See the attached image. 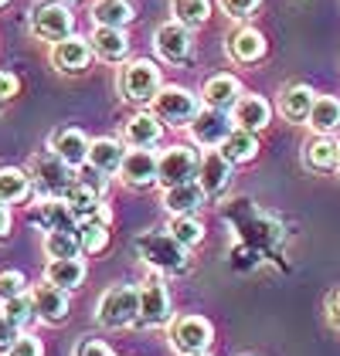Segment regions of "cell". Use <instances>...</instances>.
Here are the masks:
<instances>
[{"label":"cell","mask_w":340,"mask_h":356,"mask_svg":"<svg viewBox=\"0 0 340 356\" xmlns=\"http://www.w3.org/2000/svg\"><path fill=\"white\" fill-rule=\"evenodd\" d=\"M17 336H21V326L10 323V319L0 312V356H7V350L17 343Z\"/></svg>","instance_id":"cell-40"},{"label":"cell","mask_w":340,"mask_h":356,"mask_svg":"<svg viewBox=\"0 0 340 356\" xmlns=\"http://www.w3.org/2000/svg\"><path fill=\"white\" fill-rule=\"evenodd\" d=\"M303 160L313 170H337V143L330 136H316L313 143H307Z\"/></svg>","instance_id":"cell-31"},{"label":"cell","mask_w":340,"mask_h":356,"mask_svg":"<svg viewBox=\"0 0 340 356\" xmlns=\"http://www.w3.org/2000/svg\"><path fill=\"white\" fill-rule=\"evenodd\" d=\"M31 31L41 38V41H65V38H72V31H75V17H72V10L61 3V0H48V3H38L34 7V14H31Z\"/></svg>","instance_id":"cell-4"},{"label":"cell","mask_w":340,"mask_h":356,"mask_svg":"<svg viewBox=\"0 0 340 356\" xmlns=\"http://www.w3.org/2000/svg\"><path fill=\"white\" fill-rule=\"evenodd\" d=\"M17 92H21L17 75H14V72H7V68H0V102H10Z\"/></svg>","instance_id":"cell-42"},{"label":"cell","mask_w":340,"mask_h":356,"mask_svg":"<svg viewBox=\"0 0 340 356\" xmlns=\"http://www.w3.org/2000/svg\"><path fill=\"white\" fill-rule=\"evenodd\" d=\"M126 143L133 146V149H150V146H157L160 136H164V122L153 115V112H140V115H133L130 122H126Z\"/></svg>","instance_id":"cell-22"},{"label":"cell","mask_w":340,"mask_h":356,"mask_svg":"<svg viewBox=\"0 0 340 356\" xmlns=\"http://www.w3.org/2000/svg\"><path fill=\"white\" fill-rule=\"evenodd\" d=\"M313 102H316L313 88H307V85H289L283 92V99H279V112H283L289 122H307Z\"/></svg>","instance_id":"cell-26"},{"label":"cell","mask_w":340,"mask_h":356,"mask_svg":"<svg viewBox=\"0 0 340 356\" xmlns=\"http://www.w3.org/2000/svg\"><path fill=\"white\" fill-rule=\"evenodd\" d=\"M228 55L235 58L238 65H252V61H258V58L265 55V38L255 28L235 31L231 41H228Z\"/></svg>","instance_id":"cell-23"},{"label":"cell","mask_w":340,"mask_h":356,"mask_svg":"<svg viewBox=\"0 0 340 356\" xmlns=\"http://www.w3.org/2000/svg\"><path fill=\"white\" fill-rule=\"evenodd\" d=\"M7 356H45V350H41V339H34V336H17V343L7 350Z\"/></svg>","instance_id":"cell-41"},{"label":"cell","mask_w":340,"mask_h":356,"mask_svg":"<svg viewBox=\"0 0 340 356\" xmlns=\"http://www.w3.org/2000/svg\"><path fill=\"white\" fill-rule=\"evenodd\" d=\"M167 231L184 248H194V245H201V241H204V224H201L194 214H173Z\"/></svg>","instance_id":"cell-33"},{"label":"cell","mask_w":340,"mask_h":356,"mask_svg":"<svg viewBox=\"0 0 340 356\" xmlns=\"http://www.w3.org/2000/svg\"><path fill=\"white\" fill-rule=\"evenodd\" d=\"M157 170H160V156H153L150 149H130L123 156V166H119V180L126 187L146 191V187L157 184Z\"/></svg>","instance_id":"cell-11"},{"label":"cell","mask_w":340,"mask_h":356,"mask_svg":"<svg viewBox=\"0 0 340 356\" xmlns=\"http://www.w3.org/2000/svg\"><path fill=\"white\" fill-rule=\"evenodd\" d=\"M337 170H340V143H337Z\"/></svg>","instance_id":"cell-46"},{"label":"cell","mask_w":340,"mask_h":356,"mask_svg":"<svg viewBox=\"0 0 340 356\" xmlns=\"http://www.w3.org/2000/svg\"><path fill=\"white\" fill-rule=\"evenodd\" d=\"M88 58H92L88 38L72 34V38H65V41L52 44V61H55L58 72H82L85 65H88Z\"/></svg>","instance_id":"cell-17"},{"label":"cell","mask_w":340,"mask_h":356,"mask_svg":"<svg viewBox=\"0 0 340 356\" xmlns=\"http://www.w3.org/2000/svg\"><path fill=\"white\" fill-rule=\"evenodd\" d=\"M88 44H92V51L102 58V61H123L126 51H130V38H126V31L123 28H102V24H95L92 38H88Z\"/></svg>","instance_id":"cell-21"},{"label":"cell","mask_w":340,"mask_h":356,"mask_svg":"<svg viewBox=\"0 0 340 356\" xmlns=\"http://www.w3.org/2000/svg\"><path fill=\"white\" fill-rule=\"evenodd\" d=\"M211 17V0H173V21L184 28H201Z\"/></svg>","instance_id":"cell-32"},{"label":"cell","mask_w":340,"mask_h":356,"mask_svg":"<svg viewBox=\"0 0 340 356\" xmlns=\"http://www.w3.org/2000/svg\"><path fill=\"white\" fill-rule=\"evenodd\" d=\"M34 309H38V316L45 319V323H65L68 319V296H65V289H58L52 282H45V285H38L34 289Z\"/></svg>","instance_id":"cell-18"},{"label":"cell","mask_w":340,"mask_h":356,"mask_svg":"<svg viewBox=\"0 0 340 356\" xmlns=\"http://www.w3.org/2000/svg\"><path fill=\"white\" fill-rule=\"evenodd\" d=\"M137 251L146 265L153 268H164V272H180L187 265V248L180 245L173 234H164V231H150L137 241Z\"/></svg>","instance_id":"cell-2"},{"label":"cell","mask_w":340,"mask_h":356,"mask_svg":"<svg viewBox=\"0 0 340 356\" xmlns=\"http://www.w3.org/2000/svg\"><path fill=\"white\" fill-rule=\"evenodd\" d=\"M231 119H235L238 129L262 133V129L269 126V119H272V106H269L262 95H245V92H242V99L231 106Z\"/></svg>","instance_id":"cell-16"},{"label":"cell","mask_w":340,"mask_h":356,"mask_svg":"<svg viewBox=\"0 0 340 356\" xmlns=\"http://www.w3.org/2000/svg\"><path fill=\"white\" fill-rule=\"evenodd\" d=\"M204 200H208V193L201 191L198 180L177 184V187L164 191V211L167 214H198L201 207H204Z\"/></svg>","instance_id":"cell-19"},{"label":"cell","mask_w":340,"mask_h":356,"mask_svg":"<svg viewBox=\"0 0 340 356\" xmlns=\"http://www.w3.org/2000/svg\"><path fill=\"white\" fill-rule=\"evenodd\" d=\"M222 153H225L231 163H249V160H255V153H258V139H255V133H249V129H231V136L218 146Z\"/></svg>","instance_id":"cell-30"},{"label":"cell","mask_w":340,"mask_h":356,"mask_svg":"<svg viewBox=\"0 0 340 356\" xmlns=\"http://www.w3.org/2000/svg\"><path fill=\"white\" fill-rule=\"evenodd\" d=\"M99 326L106 329H126L133 323H140V289L133 285H113L95 309Z\"/></svg>","instance_id":"cell-1"},{"label":"cell","mask_w":340,"mask_h":356,"mask_svg":"<svg viewBox=\"0 0 340 356\" xmlns=\"http://www.w3.org/2000/svg\"><path fill=\"white\" fill-rule=\"evenodd\" d=\"M3 3H7V0H0V7H3Z\"/></svg>","instance_id":"cell-47"},{"label":"cell","mask_w":340,"mask_h":356,"mask_svg":"<svg viewBox=\"0 0 340 356\" xmlns=\"http://www.w3.org/2000/svg\"><path fill=\"white\" fill-rule=\"evenodd\" d=\"M82 241L72 231H48L45 234V254L48 258H79Z\"/></svg>","instance_id":"cell-34"},{"label":"cell","mask_w":340,"mask_h":356,"mask_svg":"<svg viewBox=\"0 0 340 356\" xmlns=\"http://www.w3.org/2000/svg\"><path fill=\"white\" fill-rule=\"evenodd\" d=\"M198 356H204V353H198Z\"/></svg>","instance_id":"cell-49"},{"label":"cell","mask_w":340,"mask_h":356,"mask_svg":"<svg viewBox=\"0 0 340 356\" xmlns=\"http://www.w3.org/2000/svg\"><path fill=\"white\" fill-rule=\"evenodd\" d=\"M140 323L143 326L170 323V292L160 278H150L140 285Z\"/></svg>","instance_id":"cell-12"},{"label":"cell","mask_w":340,"mask_h":356,"mask_svg":"<svg viewBox=\"0 0 340 356\" xmlns=\"http://www.w3.org/2000/svg\"><path fill=\"white\" fill-rule=\"evenodd\" d=\"M79 241H82L85 254H99V251H106V245H109V231H106L102 220H82L79 224Z\"/></svg>","instance_id":"cell-35"},{"label":"cell","mask_w":340,"mask_h":356,"mask_svg":"<svg viewBox=\"0 0 340 356\" xmlns=\"http://www.w3.org/2000/svg\"><path fill=\"white\" fill-rule=\"evenodd\" d=\"M0 312L10 319V323H17V326H28L31 319L38 316V309H34V296H17V299H7L0 302Z\"/></svg>","instance_id":"cell-36"},{"label":"cell","mask_w":340,"mask_h":356,"mask_svg":"<svg viewBox=\"0 0 340 356\" xmlns=\"http://www.w3.org/2000/svg\"><path fill=\"white\" fill-rule=\"evenodd\" d=\"M31 180L48 193V197H65V191L75 184L72 180V166L65 163L58 153H38L31 156Z\"/></svg>","instance_id":"cell-6"},{"label":"cell","mask_w":340,"mask_h":356,"mask_svg":"<svg viewBox=\"0 0 340 356\" xmlns=\"http://www.w3.org/2000/svg\"><path fill=\"white\" fill-rule=\"evenodd\" d=\"M198 153L187 149V146H170L160 153V170H157V184L167 187H177V184H191L198 177Z\"/></svg>","instance_id":"cell-9"},{"label":"cell","mask_w":340,"mask_h":356,"mask_svg":"<svg viewBox=\"0 0 340 356\" xmlns=\"http://www.w3.org/2000/svg\"><path fill=\"white\" fill-rule=\"evenodd\" d=\"M153 48L157 55L170 61V65H180L184 58L191 55V28H184L180 21H167L160 24L157 34H153Z\"/></svg>","instance_id":"cell-13"},{"label":"cell","mask_w":340,"mask_h":356,"mask_svg":"<svg viewBox=\"0 0 340 356\" xmlns=\"http://www.w3.org/2000/svg\"><path fill=\"white\" fill-rule=\"evenodd\" d=\"M119 88L130 102H153V95L164 88L160 85V68L146 58H133L126 68H123V79H119Z\"/></svg>","instance_id":"cell-5"},{"label":"cell","mask_w":340,"mask_h":356,"mask_svg":"<svg viewBox=\"0 0 340 356\" xmlns=\"http://www.w3.org/2000/svg\"><path fill=\"white\" fill-rule=\"evenodd\" d=\"M31 220H34L45 234H48V231H72V234H79V224H82L65 197H48L45 204H38V207L31 211Z\"/></svg>","instance_id":"cell-10"},{"label":"cell","mask_w":340,"mask_h":356,"mask_svg":"<svg viewBox=\"0 0 340 356\" xmlns=\"http://www.w3.org/2000/svg\"><path fill=\"white\" fill-rule=\"evenodd\" d=\"M198 99L194 92L180 88V85H164L157 95H153V115L167 126H187L194 115H198Z\"/></svg>","instance_id":"cell-3"},{"label":"cell","mask_w":340,"mask_h":356,"mask_svg":"<svg viewBox=\"0 0 340 356\" xmlns=\"http://www.w3.org/2000/svg\"><path fill=\"white\" fill-rule=\"evenodd\" d=\"M28 292V278L21 272H0V302L17 299Z\"/></svg>","instance_id":"cell-37"},{"label":"cell","mask_w":340,"mask_h":356,"mask_svg":"<svg viewBox=\"0 0 340 356\" xmlns=\"http://www.w3.org/2000/svg\"><path fill=\"white\" fill-rule=\"evenodd\" d=\"M231 129H235V119H231V112L225 109H201L191 122H187V133L191 139L204 146V149H218L228 136H231Z\"/></svg>","instance_id":"cell-7"},{"label":"cell","mask_w":340,"mask_h":356,"mask_svg":"<svg viewBox=\"0 0 340 356\" xmlns=\"http://www.w3.org/2000/svg\"><path fill=\"white\" fill-rule=\"evenodd\" d=\"M307 126H310L313 133H320V136H330L334 129H340V99H334V95H316Z\"/></svg>","instance_id":"cell-24"},{"label":"cell","mask_w":340,"mask_h":356,"mask_svg":"<svg viewBox=\"0 0 340 356\" xmlns=\"http://www.w3.org/2000/svg\"><path fill=\"white\" fill-rule=\"evenodd\" d=\"M7 231H10V211H7V204L0 200V238H7Z\"/></svg>","instance_id":"cell-44"},{"label":"cell","mask_w":340,"mask_h":356,"mask_svg":"<svg viewBox=\"0 0 340 356\" xmlns=\"http://www.w3.org/2000/svg\"><path fill=\"white\" fill-rule=\"evenodd\" d=\"M211 339H215V329H211V323L204 316H180L173 323V329H170V343H173V350L180 356L208 353Z\"/></svg>","instance_id":"cell-8"},{"label":"cell","mask_w":340,"mask_h":356,"mask_svg":"<svg viewBox=\"0 0 340 356\" xmlns=\"http://www.w3.org/2000/svg\"><path fill=\"white\" fill-rule=\"evenodd\" d=\"M201 99H204V106H211V109H231L238 99H242V85L235 75H211L204 88H201Z\"/></svg>","instance_id":"cell-20"},{"label":"cell","mask_w":340,"mask_h":356,"mask_svg":"<svg viewBox=\"0 0 340 356\" xmlns=\"http://www.w3.org/2000/svg\"><path fill=\"white\" fill-rule=\"evenodd\" d=\"M61 3H72V0H61Z\"/></svg>","instance_id":"cell-48"},{"label":"cell","mask_w":340,"mask_h":356,"mask_svg":"<svg viewBox=\"0 0 340 356\" xmlns=\"http://www.w3.org/2000/svg\"><path fill=\"white\" fill-rule=\"evenodd\" d=\"M327 309H330V319H334V323L340 326V289L334 292V296H330V302H327Z\"/></svg>","instance_id":"cell-45"},{"label":"cell","mask_w":340,"mask_h":356,"mask_svg":"<svg viewBox=\"0 0 340 356\" xmlns=\"http://www.w3.org/2000/svg\"><path fill=\"white\" fill-rule=\"evenodd\" d=\"M92 21L102 28H126L133 21L130 0H92Z\"/></svg>","instance_id":"cell-27"},{"label":"cell","mask_w":340,"mask_h":356,"mask_svg":"<svg viewBox=\"0 0 340 356\" xmlns=\"http://www.w3.org/2000/svg\"><path fill=\"white\" fill-rule=\"evenodd\" d=\"M88 146L92 143H88V136H85L82 129H55L52 143H48V149L58 153L72 170H82L88 163Z\"/></svg>","instance_id":"cell-15"},{"label":"cell","mask_w":340,"mask_h":356,"mask_svg":"<svg viewBox=\"0 0 340 356\" xmlns=\"http://www.w3.org/2000/svg\"><path fill=\"white\" fill-rule=\"evenodd\" d=\"M45 282H52L58 289H79L85 282V265L79 258H52L48 268H45Z\"/></svg>","instance_id":"cell-25"},{"label":"cell","mask_w":340,"mask_h":356,"mask_svg":"<svg viewBox=\"0 0 340 356\" xmlns=\"http://www.w3.org/2000/svg\"><path fill=\"white\" fill-rule=\"evenodd\" d=\"M198 184L208 197H218L231 184V160L222 149H208L198 163Z\"/></svg>","instance_id":"cell-14"},{"label":"cell","mask_w":340,"mask_h":356,"mask_svg":"<svg viewBox=\"0 0 340 356\" xmlns=\"http://www.w3.org/2000/svg\"><path fill=\"white\" fill-rule=\"evenodd\" d=\"M31 173L21 166H0V200L3 204H21L31 193Z\"/></svg>","instance_id":"cell-28"},{"label":"cell","mask_w":340,"mask_h":356,"mask_svg":"<svg viewBox=\"0 0 340 356\" xmlns=\"http://www.w3.org/2000/svg\"><path fill=\"white\" fill-rule=\"evenodd\" d=\"M218 3H222V10H225L228 17L245 21V17H252L255 10H258V3H262V0H218Z\"/></svg>","instance_id":"cell-39"},{"label":"cell","mask_w":340,"mask_h":356,"mask_svg":"<svg viewBox=\"0 0 340 356\" xmlns=\"http://www.w3.org/2000/svg\"><path fill=\"white\" fill-rule=\"evenodd\" d=\"M75 356H113V350L106 343H95V339H82L75 346Z\"/></svg>","instance_id":"cell-43"},{"label":"cell","mask_w":340,"mask_h":356,"mask_svg":"<svg viewBox=\"0 0 340 356\" xmlns=\"http://www.w3.org/2000/svg\"><path fill=\"white\" fill-rule=\"evenodd\" d=\"M75 180H79L82 187H88V191H92V193H99V197H102V193L109 191V180H106V173H102L99 166H92V163H88V166H82Z\"/></svg>","instance_id":"cell-38"},{"label":"cell","mask_w":340,"mask_h":356,"mask_svg":"<svg viewBox=\"0 0 340 356\" xmlns=\"http://www.w3.org/2000/svg\"><path fill=\"white\" fill-rule=\"evenodd\" d=\"M123 156H126L123 143H116V139H109V136L92 139V146H88V163L99 166L102 173H116V170L123 166Z\"/></svg>","instance_id":"cell-29"}]
</instances>
